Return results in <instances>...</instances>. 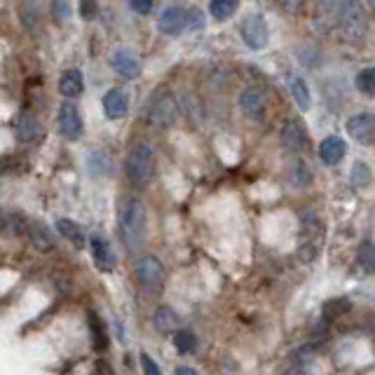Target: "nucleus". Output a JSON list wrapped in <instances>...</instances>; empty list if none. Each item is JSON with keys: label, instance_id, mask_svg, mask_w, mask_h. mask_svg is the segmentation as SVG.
I'll list each match as a JSON object with an SVG mask.
<instances>
[{"label": "nucleus", "instance_id": "f257e3e1", "mask_svg": "<svg viewBox=\"0 0 375 375\" xmlns=\"http://www.w3.org/2000/svg\"><path fill=\"white\" fill-rule=\"evenodd\" d=\"M117 232L120 240L129 253L141 251L148 237V218L146 207L136 197H124L120 202V212H117Z\"/></svg>", "mask_w": 375, "mask_h": 375}, {"label": "nucleus", "instance_id": "f03ea898", "mask_svg": "<svg viewBox=\"0 0 375 375\" xmlns=\"http://www.w3.org/2000/svg\"><path fill=\"white\" fill-rule=\"evenodd\" d=\"M335 26H338L343 43L359 45L363 38H366V31H368L366 10H363L361 0H340L338 21H335Z\"/></svg>", "mask_w": 375, "mask_h": 375}, {"label": "nucleus", "instance_id": "7ed1b4c3", "mask_svg": "<svg viewBox=\"0 0 375 375\" xmlns=\"http://www.w3.org/2000/svg\"><path fill=\"white\" fill-rule=\"evenodd\" d=\"M323 244V223L315 212L300 216V237H298V258L303 263H312L319 255Z\"/></svg>", "mask_w": 375, "mask_h": 375}, {"label": "nucleus", "instance_id": "20e7f679", "mask_svg": "<svg viewBox=\"0 0 375 375\" xmlns=\"http://www.w3.org/2000/svg\"><path fill=\"white\" fill-rule=\"evenodd\" d=\"M124 172L127 179L134 185H148L155 174V152L148 144H139L129 150L127 162H124Z\"/></svg>", "mask_w": 375, "mask_h": 375}, {"label": "nucleus", "instance_id": "39448f33", "mask_svg": "<svg viewBox=\"0 0 375 375\" xmlns=\"http://www.w3.org/2000/svg\"><path fill=\"white\" fill-rule=\"evenodd\" d=\"M134 277L139 280L141 286L150 293H160L164 286V265L160 263V258L152 253L141 255L139 260L134 263Z\"/></svg>", "mask_w": 375, "mask_h": 375}, {"label": "nucleus", "instance_id": "423d86ee", "mask_svg": "<svg viewBox=\"0 0 375 375\" xmlns=\"http://www.w3.org/2000/svg\"><path fill=\"white\" fill-rule=\"evenodd\" d=\"M240 33H242V41L247 43V47L255 49V52L268 47L270 31H268V21H265L263 14H249L247 19L242 21Z\"/></svg>", "mask_w": 375, "mask_h": 375}, {"label": "nucleus", "instance_id": "0eeeda50", "mask_svg": "<svg viewBox=\"0 0 375 375\" xmlns=\"http://www.w3.org/2000/svg\"><path fill=\"white\" fill-rule=\"evenodd\" d=\"M179 117V106H176V99L172 94L157 99L150 108V124L157 129H169Z\"/></svg>", "mask_w": 375, "mask_h": 375}, {"label": "nucleus", "instance_id": "6e6552de", "mask_svg": "<svg viewBox=\"0 0 375 375\" xmlns=\"http://www.w3.org/2000/svg\"><path fill=\"white\" fill-rule=\"evenodd\" d=\"M240 108L247 117L260 120L265 115V108H268V96L260 87H247L240 94Z\"/></svg>", "mask_w": 375, "mask_h": 375}, {"label": "nucleus", "instance_id": "1a4fd4ad", "mask_svg": "<svg viewBox=\"0 0 375 375\" xmlns=\"http://www.w3.org/2000/svg\"><path fill=\"white\" fill-rule=\"evenodd\" d=\"M111 66L115 68V73H120L122 78H127V80H134V78L141 76V59H139V54L132 52V49H127V47H120V49H115V52H113Z\"/></svg>", "mask_w": 375, "mask_h": 375}, {"label": "nucleus", "instance_id": "9d476101", "mask_svg": "<svg viewBox=\"0 0 375 375\" xmlns=\"http://www.w3.org/2000/svg\"><path fill=\"white\" fill-rule=\"evenodd\" d=\"M282 146L291 152H303L308 148V132H305L303 122L300 120H286L282 124L280 132Z\"/></svg>", "mask_w": 375, "mask_h": 375}, {"label": "nucleus", "instance_id": "9b49d317", "mask_svg": "<svg viewBox=\"0 0 375 375\" xmlns=\"http://www.w3.org/2000/svg\"><path fill=\"white\" fill-rule=\"evenodd\" d=\"M59 132L68 141H78L82 136V117L73 104H64L59 108Z\"/></svg>", "mask_w": 375, "mask_h": 375}, {"label": "nucleus", "instance_id": "f8f14e48", "mask_svg": "<svg viewBox=\"0 0 375 375\" xmlns=\"http://www.w3.org/2000/svg\"><path fill=\"white\" fill-rule=\"evenodd\" d=\"M348 134L354 141H359V144L371 146L373 136H375V122H373L371 113H359V115H352L348 120Z\"/></svg>", "mask_w": 375, "mask_h": 375}, {"label": "nucleus", "instance_id": "ddd939ff", "mask_svg": "<svg viewBox=\"0 0 375 375\" xmlns=\"http://www.w3.org/2000/svg\"><path fill=\"white\" fill-rule=\"evenodd\" d=\"M89 244H92V258H94L96 268H99L101 272H113V270H115L117 255L111 249V244H108L101 235H94L92 240H89Z\"/></svg>", "mask_w": 375, "mask_h": 375}, {"label": "nucleus", "instance_id": "4468645a", "mask_svg": "<svg viewBox=\"0 0 375 375\" xmlns=\"http://www.w3.org/2000/svg\"><path fill=\"white\" fill-rule=\"evenodd\" d=\"M338 10H340V0H319L315 10V26L321 33H331L338 21Z\"/></svg>", "mask_w": 375, "mask_h": 375}, {"label": "nucleus", "instance_id": "2eb2a0df", "mask_svg": "<svg viewBox=\"0 0 375 375\" xmlns=\"http://www.w3.org/2000/svg\"><path fill=\"white\" fill-rule=\"evenodd\" d=\"M104 111H106V117L108 120H122L129 111V99H127V92L124 89H108L106 96H104Z\"/></svg>", "mask_w": 375, "mask_h": 375}, {"label": "nucleus", "instance_id": "dca6fc26", "mask_svg": "<svg viewBox=\"0 0 375 375\" xmlns=\"http://www.w3.org/2000/svg\"><path fill=\"white\" fill-rule=\"evenodd\" d=\"M185 10L183 8H167L160 16V21H157V26H160V31L164 36H179L181 31L185 28Z\"/></svg>", "mask_w": 375, "mask_h": 375}, {"label": "nucleus", "instance_id": "f3484780", "mask_svg": "<svg viewBox=\"0 0 375 375\" xmlns=\"http://www.w3.org/2000/svg\"><path fill=\"white\" fill-rule=\"evenodd\" d=\"M345 152H348V144H345L340 136H326V139L321 141V146H319L321 162L323 164H331V167L343 160Z\"/></svg>", "mask_w": 375, "mask_h": 375}, {"label": "nucleus", "instance_id": "a211bd4d", "mask_svg": "<svg viewBox=\"0 0 375 375\" xmlns=\"http://www.w3.org/2000/svg\"><path fill=\"white\" fill-rule=\"evenodd\" d=\"M41 136V124H38V117L33 115L31 111H21L19 120H16V139L21 144H31Z\"/></svg>", "mask_w": 375, "mask_h": 375}, {"label": "nucleus", "instance_id": "6ab92c4d", "mask_svg": "<svg viewBox=\"0 0 375 375\" xmlns=\"http://www.w3.org/2000/svg\"><path fill=\"white\" fill-rule=\"evenodd\" d=\"M288 183H291L295 190H303V188L312 185V169L310 164L303 160V157H298V160H293L288 164V174H286Z\"/></svg>", "mask_w": 375, "mask_h": 375}, {"label": "nucleus", "instance_id": "aec40b11", "mask_svg": "<svg viewBox=\"0 0 375 375\" xmlns=\"http://www.w3.org/2000/svg\"><path fill=\"white\" fill-rule=\"evenodd\" d=\"M179 323H181L179 315H176L172 308H167V305H160V308L155 310V315H152V326H155V331L162 335L174 333L176 328H179Z\"/></svg>", "mask_w": 375, "mask_h": 375}, {"label": "nucleus", "instance_id": "412c9836", "mask_svg": "<svg viewBox=\"0 0 375 375\" xmlns=\"http://www.w3.org/2000/svg\"><path fill=\"white\" fill-rule=\"evenodd\" d=\"M84 89V80H82V73L78 71V68H71V71H66L64 76H61L59 80V92L68 96V99H73V96H80Z\"/></svg>", "mask_w": 375, "mask_h": 375}, {"label": "nucleus", "instance_id": "4be33fe9", "mask_svg": "<svg viewBox=\"0 0 375 375\" xmlns=\"http://www.w3.org/2000/svg\"><path fill=\"white\" fill-rule=\"evenodd\" d=\"M87 319H89V335H92V345L96 352H106L108 350V333L106 326L101 321L99 315H94L92 310L87 312Z\"/></svg>", "mask_w": 375, "mask_h": 375}, {"label": "nucleus", "instance_id": "5701e85b", "mask_svg": "<svg viewBox=\"0 0 375 375\" xmlns=\"http://www.w3.org/2000/svg\"><path fill=\"white\" fill-rule=\"evenodd\" d=\"M288 87H291L293 101L298 104L300 111H310V106H312V94H310L308 82H305L300 76H291V78H288Z\"/></svg>", "mask_w": 375, "mask_h": 375}, {"label": "nucleus", "instance_id": "b1692460", "mask_svg": "<svg viewBox=\"0 0 375 375\" xmlns=\"http://www.w3.org/2000/svg\"><path fill=\"white\" fill-rule=\"evenodd\" d=\"M56 228H59L61 235H64L66 240L71 242L76 249H82L84 247V232H82L80 225L76 223V220H71V218H56Z\"/></svg>", "mask_w": 375, "mask_h": 375}, {"label": "nucleus", "instance_id": "393cba45", "mask_svg": "<svg viewBox=\"0 0 375 375\" xmlns=\"http://www.w3.org/2000/svg\"><path fill=\"white\" fill-rule=\"evenodd\" d=\"M28 237H31V244L38 249L41 253H49L54 249V240L52 235H49L47 230L43 228V225H36L33 223L31 228H28Z\"/></svg>", "mask_w": 375, "mask_h": 375}, {"label": "nucleus", "instance_id": "a878e982", "mask_svg": "<svg viewBox=\"0 0 375 375\" xmlns=\"http://www.w3.org/2000/svg\"><path fill=\"white\" fill-rule=\"evenodd\" d=\"M87 167L92 176H111L113 174V162L104 150H94L87 160Z\"/></svg>", "mask_w": 375, "mask_h": 375}, {"label": "nucleus", "instance_id": "bb28decb", "mask_svg": "<svg viewBox=\"0 0 375 375\" xmlns=\"http://www.w3.org/2000/svg\"><path fill=\"white\" fill-rule=\"evenodd\" d=\"M237 8H240V0H212L209 12H212L214 19L225 21L237 12Z\"/></svg>", "mask_w": 375, "mask_h": 375}, {"label": "nucleus", "instance_id": "cd10ccee", "mask_svg": "<svg viewBox=\"0 0 375 375\" xmlns=\"http://www.w3.org/2000/svg\"><path fill=\"white\" fill-rule=\"evenodd\" d=\"M352 308L350 305V300L348 298H333V300H328L326 305H323V319L326 321H331V319H338L340 315H345Z\"/></svg>", "mask_w": 375, "mask_h": 375}, {"label": "nucleus", "instance_id": "c85d7f7f", "mask_svg": "<svg viewBox=\"0 0 375 375\" xmlns=\"http://www.w3.org/2000/svg\"><path fill=\"white\" fill-rule=\"evenodd\" d=\"M174 345H176V350H179L181 354H190V352H195V348H197V340L190 331H179V328H176V331H174Z\"/></svg>", "mask_w": 375, "mask_h": 375}, {"label": "nucleus", "instance_id": "c756f323", "mask_svg": "<svg viewBox=\"0 0 375 375\" xmlns=\"http://www.w3.org/2000/svg\"><path fill=\"white\" fill-rule=\"evenodd\" d=\"M371 179H373V174H371V167H368V164L356 162L354 167H352V185L354 188H368L371 185Z\"/></svg>", "mask_w": 375, "mask_h": 375}, {"label": "nucleus", "instance_id": "7c9ffc66", "mask_svg": "<svg viewBox=\"0 0 375 375\" xmlns=\"http://www.w3.org/2000/svg\"><path fill=\"white\" fill-rule=\"evenodd\" d=\"M356 89L368 96H373L375 92V71L373 68H363V71L356 76Z\"/></svg>", "mask_w": 375, "mask_h": 375}, {"label": "nucleus", "instance_id": "2f4dec72", "mask_svg": "<svg viewBox=\"0 0 375 375\" xmlns=\"http://www.w3.org/2000/svg\"><path fill=\"white\" fill-rule=\"evenodd\" d=\"M359 265H363V270L366 272H373V244L371 242H363V247L359 249Z\"/></svg>", "mask_w": 375, "mask_h": 375}, {"label": "nucleus", "instance_id": "473e14b6", "mask_svg": "<svg viewBox=\"0 0 375 375\" xmlns=\"http://www.w3.org/2000/svg\"><path fill=\"white\" fill-rule=\"evenodd\" d=\"M52 14H54V19H59V21H66L68 16H71V8H68L66 0H52Z\"/></svg>", "mask_w": 375, "mask_h": 375}, {"label": "nucleus", "instance_id": "72a5a7b5", "mask_svg": "<svg viewBox=\"0 0 375 375\" xmlns=\"http://www.w3.org/2000/svg\"><path fill=\"white\" fill-rule=\"evenodd\" d=\"M305 3H308V0H280L282 10H284V12H288V14H298L300 10L305 8Z\"/></svg>", "mask_w": 375, "mask_h": 375}, {"label": "nucleus", "instance_id": "f704fd0d", "mask_svg": "<svg viewBox=\"0 0 375 375\" xmlns=\"http://www.w3.org/2000/svg\"><path fill=\"white\" fill-rule=\"evenodd\" d=\"M129 8L136 14H148L152 10V0H129Z\"/></svg>", "mask_w": 375, "mask_h": 375}, {"label": "nucleus", "instance_id": "c9c22d12", "mask_svg": "<svg viewBox=\"0 0 375 375\" xmlns=\"http://www.w3.org/2000/svg\"><path fill=\"white\" fill-rule=\"evenodd\" d=\"M141 363H144V371H146L148 375H157V373H160V366H157V363L152 361L150 356L146 354V352L141 354Z\"/></svg>", "mask_w": 375, "mask_h": 375}, {"label": "nucleus", "instance_id": "e433bc0d", "mask_svg": "<svg viewBox=\"0 0 375 375\" xmlns=\"http://www.w3.org/2000/svg\"><path fill=\"white\" fill-rule=\"evenodd\" d=\"M185 21H190V26H195V28L204 26V16H202V12H197V10H192L190 14H185Z\"/></svg>", "mask_w": 375, "mask_h": 375}, {"label": "nucleus", "instance_id": "4c0bfd02", "mask_svg": "<svg viewBox=\"0 0 375 375\" xmlns=\"http://www.w3.org/2000/svg\"><path fill=\"white\" fill-rule=\"evenodd\" d=\"M94 0H82V16L84 19H89V16L94 14Z\"/></svg>", "mask_w": 375, "mask_h": 375}, {"label": "nucleus", "instance_id": "58836bf2", "mask_svg": "<svg viewBox=\"0 0 375 375\" xmlns=\"http://www.w3.org/2000/svg\"><path fill=\"white\" fill-rule=\"evenodd\" d=\"M176 373H179V375H195V368H190V366H181Z\"/></svg>", "mask_w": 375, "mask_h": 375}]
</instances>
